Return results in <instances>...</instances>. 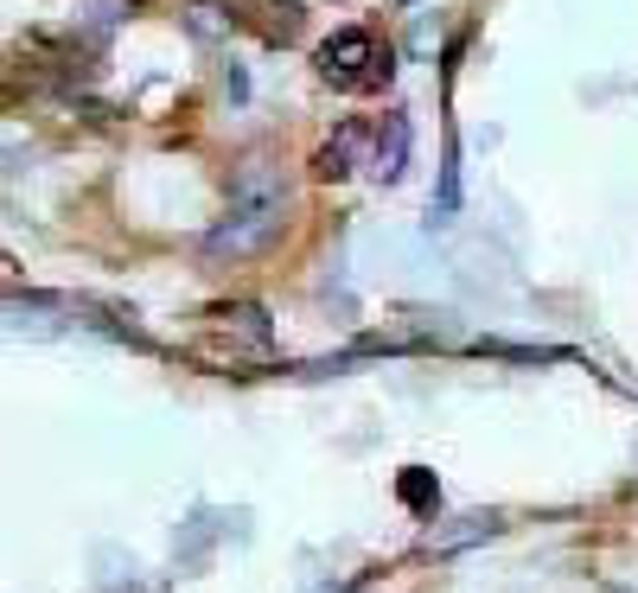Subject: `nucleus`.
<instances>
[{
	"label": "nucleus",
	"mask_w": 638,
	"mask_h": 593,
	"mask_svg": "<svg viewBox=\"0 0 638 593\" xmlns=\"http://www.w3.org/2000/svg\"><path fill=\"white\" fill-rule=\"evenodd\" d=\"M288 223V186L268 160H243L236 179H230V205L224 218L205 230V256L211 261H243V256H263L268 243L281 236Z\"/></svg>",
	"instance_id": "obj_1"
},
{
	"label": "nucleus",
	"mask_w": 638,
	"mask_h": 593,
	"mask_svg": "<svg viewBox=\"0 0 638 593\" xmlns=\"http://www.w3.org/2000/svg\"><path fill=\"white\" fill-rule=\"evenodd\" d=\"M396 491H403L409 511H434V504H441V485H434V473H421V466H409V473L396 479Z\"/></svg>",
	"instance_id": "obj_7"
},
{
	"label": "nucleus",
	"mask_w": 638,
	"mask_h": 593,
	"mask_svg": "<svg viewBox=\"0 0 638 593\" xmlns=\"http://www.w3.org/2000/svg\"><path fill=\"white\" fill-rule=\"evenodd\" d=\"M320 77L338 83V90H383L396 77V58L390 45H376L364 26H338L326 45H320Z\"/></svg>",
	"instance_id": "obj_2"
},
{
	"label": "nucleus",
	"mask_w": 638,
	"mask_h": 593,
	"mask_svg": "<svg viewBox=\"0 0 638 593\" xmlns=\"http://www.w3.org/2000/svg\"><path fill=\"white\" fill-rule=\"evenodd\" d=\"M211 319H218L236 345H250V351H268V345H275V326H268V313L256 306V300H230V306H218Z\"/></svg>",
	"instance_id": "obj_4"
},
{
	"label": "nucleus",
	"mask_w": 638,
	"mask_h": 593,
	"mask_svg": "<svg viewBox=\"0 0 638 593\" xmlns=\"http://www.w3.org/2000/svg\"><path fill=\"white\" fill-rule=\"evenodd\" d=\"M460 211V148L448 141V160H441V191H434V223H448Z\"/></svg>",
	"instance_id": "obj_6"
},
{
	"label": "nucleus",
	"mask_w": 638,
	"mask_h": 593,
	"mask_svg": "<svg viewBox=\"0 0 638 593\" xmlns=\"http://www.w3.org/2000/svg\"><path fill=\"white\" fill-rule=\"evenodd\" d=\"M358 148H376V135L364 128V121H345L333 141L313 153V173H320V179H345V173H351V160H358Z\"/></svg>",
	"instance_id": "obj_3"
},
{
	"label": "nucleus",
	"mask_w": 638,
	"mask_h": 593,
	"mask_svg": "<svg viewBox=\"0 0 638 593\" xmlns=\"http://www.w3.org/2000/svg\"><path fill=\"white\" fill-rule=\"evenodd\" d=\"M371 173L376 179H403V173H409V121H403V115H390V121L376 128Z\"/></svg>",
	"instance_id": "obj_5"
}]
</instances>
